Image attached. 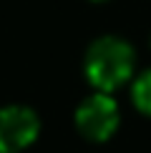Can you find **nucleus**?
<instances>
[{
    "instance_id": "nucleus-3",
    "label": "nucleus",
    "mask_w": 151,
    "mask_h": 153,
    "mask_svg": "<svg viewBox=\"0 0 151 153\" xmlns=\"http://www.w3.org/2000/svg\"><path fill=\"white\" fill-rule=\"evenodd\" d=\"M40 118L28 105H8L0 111V153H20L35 143Z\"/></svg>"
},
{
    "instance_id": "nucleus-5",
    "label": "nucleus",
    "mask_w": 151,
    "mask_h": 153,
    "mask_svg": "<svg viewBox=\"0 0 151 153\" xmlns=\"http://www.w3.org/2000/svg\"><path fill=\"white\" fill-rule=\"evenodd\" d=\"M93 3H103V0H93Z\"/></svg>"
},
{
    "instance_id": "nucleus-2",
    "label": "nucleus",
    "mask_w": 151,
    "mask_h": 153,
    "mask_svg": "<svg viewBox=\"0 0 151 153\" xmlns=\"http://www.w3.org/2000/svg\"><path fill=\"white\" fill-rule=\"evenodd\" d=\"M121 113H118L116 100L111 98V93H93L88 95L76 111V128L83 138L93 143H103L116 133Z\"/></svg>"
},
{
    "instance_id": "nucleus-6",
    "label": "nucleus",
    "mask_w": 151,
    "mask_h": 153,
    "mask_svg": "<svg viewBox=\"0 0 151 153\" xmlns=\"http://www.w3.org/2000/svg\"><path fill=\"white\" fill-rule=\"evenodd\" d=\"M149 43H151V38H149Z\"/></svg>"
},
{
    "instance_id": "nucleus-1",
    "label": "nucleus",
    "mask_w": 151,
    "mask_h": 153,
    "mask_svg": "<svg viewBox=\"0 0 151 153\" xmlns=\"http://www.w3.org/2000/svg\"><path fill=\"white\" fill-rule=\"evenodd\" d=\"M136 53L129 40L118 35H103L86 50V78L96 91L113 93L134 75Z\"/></svg>"
},
{
    "instance_id": "nucleus-4",
    "label": "nucleus",
    "mask_w": 151,
    "mask_h": 153,
    "mask_svg": "<svg viewBox=\"0 0 151 153\" xmlns=\"http://www.w3.org/2000/svg\"><path fill=\"white\" fill-rule=\"evenodd\" d=\"M131 98H134V105L138 111L151 118V71L141 73L134 80V85H131Z\"/></svg>"
}]
</instances>
